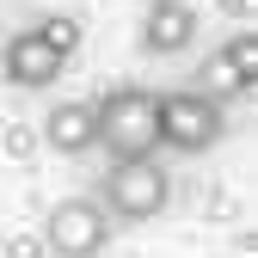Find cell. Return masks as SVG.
<instances>
[{"mask_svg":"<svg viewBox=\"0 0 258 258\" xmlns=\"http://www.w3.org/2000/svg\"><path fill=\"white\" fill-rule=\"evenodd\" d=\"M92 148H105L111 166L117 160H154V148H160V92L123 80L105 99H92Z\"/></svg>","mask_w":258,"mask_h":258,"instance_id":"1","label":"cell"},{"mask_svg":"<svg viewBox=\"0 0 258 258\" xmlns=\"http://www.w3.org/2000/svg\"><path fill=\"white\" fill-rule=\"evenodd\" d=\"M172 203V172L160 160H117L99 184V209L111 215V228H142V221H160Z\"/></svg>","mask_w":258,"mask_h":258,"instance_id":"2","label":"cell"},{"mask_svg":"<svg viewBox=\"0 0 258 258\" xmlns=\"http://www.w3.org/2000/svg\"><path fill=\"white\" fill-rule=\"evenodd\" d=\"M221 136H228V105L203 99L197 86L160 92V148H172V154H209Z\"/></svg>","mask_w":258,"mask_h":258,"instance_id":"3","label":"cell"},{"mask_svg":"<svg viewBox=\"0 0 258 258\" xmlns=\"http://www.w3.org/2000/svg\"><path fill=\"white\" fill-rule=\"evenodd\" d=\"M43 246L55 258H99L111 246V215L99 209V197H61L43 215Z\"/></svg>","mask_w":258,"mask_h":258,"instance_id":"4","label":"cell"},{"mask_svg":"<svg viewBox=\"0 0 258 258\" xmlns=\"http://www.w3.org/2000/svg\"><path fill=\"white\" fill-rule=\"evenodd\" d=\"M252 80H258V37H252V31H234L228 43H215V49L203 55L197 92L215 99V105H234V99L252 92Z\"/></svg>","mask_w":258,"mask_h":258,"instance_id":"5","label":"cell"},{"mask_svg":"<svg viewBox=\"0 0 258 258\" xmlns=\"http://www.w3.org/2000/svg\"><path fill=\"white\" fill-rule=\"evenodd\" d=\"M61 61L43 37H37V25H25V31H13V37H0V74H7V86H19V92H43V86H55L61 80Z\"/></svg>","mask_w":258,"mask_h":258,"instance_id":"6","label":"cell"},{"mask_svg":"<svg viewBox=\"0 0 258 258\" xmlns=\"http://www.w3.org/2000/svg\"><path fill=\"white\" fill-rule=\"evenodd\" d=\"M197 7L190 0H148L142 7V55H184L197 43Z\"/></svg>","mask_w":258,"mask_h":258,"instance_id":"7","label":"cell"},{"mask_svg":"<svg viewBox=\"0 0 258 258\" xmlns=\"http://www.w3.org/2000/svg\"><path fill=\"white\" fill-rule=\"evenodd\" d=\"M43 148L49 154H86L92 148V99H61L43 111Z\"/></svg>","mask_w":258,"mask_h":258,"instance_id":"8","label":"cell"},{"mask_svg":"<svg viewBox=\"0 0 258 258\" xmlns=\"http://www.w3.org/2000/svg\"><path fill=\"white\" fill-rule=\"evenodd\" d=\"M37 37L61 55V61H74V49H80V19H68V13H55V19H37Z\"/></svg>","mask_w":258,"mask_h":258,"instance_id":"9","label":"cell"},{"mask_svg":"<svg viewBox=\"0 0 258 258\" xmlns=\"http://www.w3.org/2000/svg\"><path fill=\"white\" fill-rule=\"evenodd\" d=\"M0 37H7V19H0Z\"/></svg>","mask_w":258,"mask_h":258,"instance_id":"10","label":"cell"},{"mask_svg":"<svg viewBox=\"0 0 258 258\" xmlns=\"http://www.w3.org/2000/svg\"><path fill=\"white\" fill-rule=\"evenodd\" d=\"M19 258H37V252H19Z\"/></svg>","mask_w":258,"mask_h":258,"instance_id":"11","label":"cell"}]
</instances>
